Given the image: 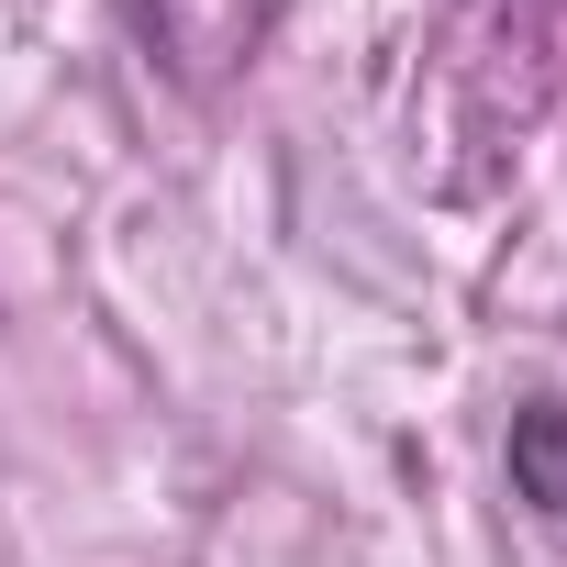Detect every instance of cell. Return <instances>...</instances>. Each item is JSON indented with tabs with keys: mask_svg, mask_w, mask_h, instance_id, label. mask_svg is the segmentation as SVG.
I'll return each instance as SVG.
<instances>
[{
	"mask_svg": "<svg viewBox=\"0 0 567 567\" xmlns=\"http://www.w3.org/2000/svg\"><path fill=\"white\" fill-rule=\"evenodd\" d=\"M512 501L567 523V401H523L512 412Z\"/></svg>",
	"mask_w": 567,
	"mask_h": 567,
	"instance_id": "obj_1",
	"label": "cell"
},
{
	"mask_svg": "<svg viewBox=\"0 0 567 567\" xmlns=\"http://www.w3.org/2000/svg\"><path fill=\"white\" fill-rule=\"evenodd\" d=\"M123 12H134V23H145V34H156V0H123Z\"/></svg>",
	"mask_w": 567,
	"mask_h": 567,
	"instance_id": "obj_2",
	"label": "cell"
}]
</instances>
